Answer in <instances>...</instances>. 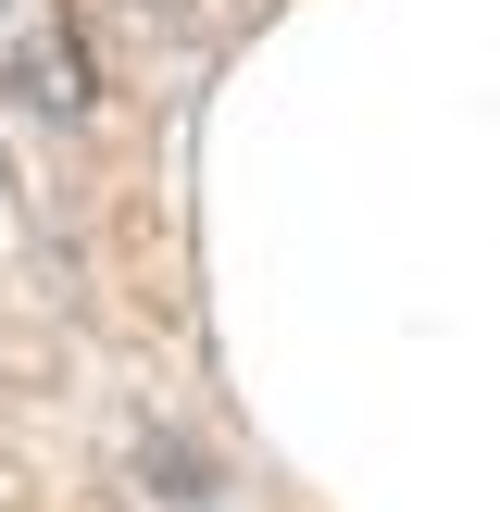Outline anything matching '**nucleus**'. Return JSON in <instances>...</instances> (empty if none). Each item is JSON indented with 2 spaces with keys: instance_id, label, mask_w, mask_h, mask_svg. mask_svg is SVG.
Wrapping results in <instances>:
<instances>
[{
  "instance_id": "nucleus-1",
  "label": "nucleus",
  "mask_w": 500,
  "mask_h": 512,
  "mask_svg": "<svg viewBox=\"0 0 500 512\" xmlns=\"http://www.w3.org/2000/svg\"><path fill=\"white\" fill-rule=\"evenodd\" d=\"M0 13H13V0H0Z\"/></svg>"
}]
</instances>
